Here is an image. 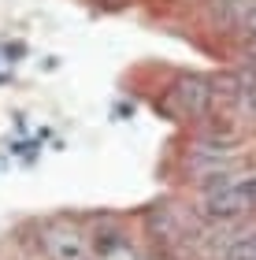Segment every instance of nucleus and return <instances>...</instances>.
Instances as JSON below:
<instances>
[{
	"label": "nucleus",
	"mask_w": 256,
	"mask_h": 260,
	"mask_svg": "<svg viewBox=\"0 0 256 260\" xmlns=\"http://www.w3.org/2000/svg\"><path fill=\"white\" fill-rule=\"evenodd\" d=\"M149 231H153L156 238H164V242L178 238V212L174 208H153L149 212Z\"/></svg>",
	"instance_id": "4"
},
{
	"label": "nucleus",
	"mask_w": 256,
	"mask_h": 260,
	"mask_svg": "<svg viewBox=\"0 0 256 260\" xmlns=\"http://www.w3.org/2000/svg\"><path fill=\"white\" fill-rule=\"evenodd\" d=\"M174 97H178L182 112L197 119V115H204L208 108H212V101H215V86H212L208 78L190 75V78H178V86H174Z\"/></svg>",
	"instance_id": "3"
},
{
	"label": "nucleus",
	"mask_w": 256,
	"mask_h": 260,
	"mask_svg": "<svg viewBox=\"0 0 256 260\" xmlns=\"http://www.w3.org/2000/svg\"><path fill=\"white\" fill-rule=\"evenodd\" d=\"M234 108H238V115H241V119H252V123H256V82L241 89V97L234 101Z\"/></svg>",
	"instance_id": "6"
},
{
	"label": "nucleus",
	"mask_w": 256,
	"mask_h": 260,
	"mask_svg": "<svg viewBox=\"0 0 256 260\" xmlns=\"http://www.w3.org/2000/svg\"><path fill=\"white\" fill-rule=\"evenodd\" d=\"M41 245H45V253L52 260H86L89 256V242L75 227H63V223L45 227L41 231Z\"/></svg>",
	"instance_id": "2"
},
{
	"label": "nucleus",
	"mask_w": 256,
	"mask_h": 260,
	"mask_svg": "<svg viewBox=\"0 0 256 260\" xmlns=\"http://www.w3.org/2000/svg\"><path fill=\"white\" fill-rule=\"evenodd\" d=\"M249 208H256V201L249 193V186L238 182V179H230V182L204 193V216L208 219H238L241 212H249Z\"/></svg>",
	"instance_id": "1"
},
{
	"label": "nucleus",
	"mask_w": 256,
	"mask_h": 260,
	"mask_svg": "<svg viewBox=\"0 0 256 260\" xmlns=\"http://www.w3.org/2000/svg\"><path fill=\"white\" fill-rule=\"evenodd\" d=\"M223 260H256V234H245V238H238V242L223 253Z\"/></svg>",
	"instance_id": "5"
},
{
	"label": "nucleus",
	"mask_w": 256,
	"mask_h": 260,
	"mask_svg": "<svg viewBox=\"0 0 256 260\" xmlns=\"http://www.w3.org/2000/svg\"><path fill=\"white\" fill-rule=\"evenodd\" d=\"M241 30H245V34H249V38L256 41V4H252V8H245V11H241Z\"/></svg>",
	"instance_id": "8"
},
{
	"label": "nucleus",
	"mask_w": 256,
	"mask_h": 260,
	"mask_svg": "<svg viewBox=\"0 0 256 260\" xmlns=\"http://www.w3.org/2000/svg\"><path fill=\"white\" fill-rule=\"evenodd\" d=\"M93 245H97V253L108 256V253H115L123 245V234L119 231H104V234H97V242H93Z\"/></svg>",
	"instance_id": "7"
}]
</instances>
